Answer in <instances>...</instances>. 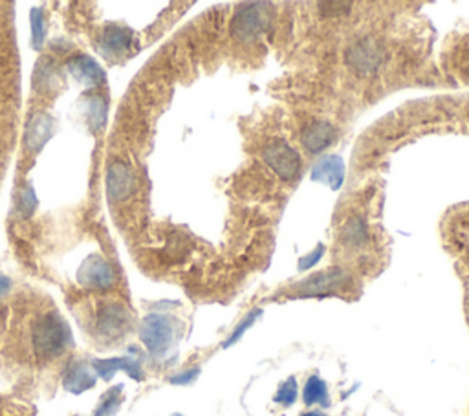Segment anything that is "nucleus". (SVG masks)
Here are the masks:
<instances>
[{
    "label": "nucleus",
    "mask_w": 469,
    "mask_h": 416,
    "mask_svg": "<svg viewBox=\"0 0 469 416\" xmlns=\"http://www.w3.org/2000/svg\"><path fill=\"white\" fill-rule=\"evenodd\" d=\"M134 316L121 301H105L98 308L94 332L101 342H119L132 330Z\"/></svg>",
    "instance_id": "obj_2"
},
{
    "label": "nucleus",
    "mask_w": 469,
    "mask_h": 416,
    "mask_svg": "<svg viewBox=\"0 0 469 416\" xmlns=\"http://www.w3.org/2000/svg\"><path fill=\"white\" fill-rule=\"evenodd\" d=\"M300 416H326V415H324V412H321V411H308V412H303Z\"/></svg>",
    "instance_id": "obj_30"
},
{
    "label": "nucleus",
    "mask_w": 469,
    "mask_h": 416,
    "mask_svg": "<svg viewBox=\"0 0 469 416\" xmlns=\"http://www.w3.org/2000/svg\"><path fill=\"white\" fill-rule=\"evenodd\" d=\"M260 313H263V310H251V312L248 313V316H246L244 319H242V321L239 323V327L234 328V332L231 334L230 336V339H227V342L224 343V346L225 349H227V346H231L233 345V343H237L240 339V337H242V334L246 332V330H248L249 327H251V325H253L255 323V319L258 318V316H260Z\"/></svg>",
    "instance_id": "obj_25"
},
{
    "label": "nucleus",
    "mask_w": 469,
    "mask_h": 416,
    "mask_svg": "<svg viewBox=\"0 0 469 416\" xmlns=\"http://www.w3.org/2000/svg\"><path fill=\"white\" fill-rule=\"evenodd\" d=\"M95 382H98V375H95V370L92 369V365L85 363V361H74L65 372L62 387H65L68 393L81 394L94 387Z\"/></svg>",
    "instance_id": "obj_17"
},
{
    "label": "nucleus",
    "mask_w": 469,
    "mask_h": 416,
    "mask_svg": "<svg viewBox=\"0 0 469 416\" xmlns=\"http://www.w3.org/2000/svg\"><path fill=\"white\" fill-rule=\"evenodd\" d=\"M341 239L348 248H363L369 242V228H366L365 220L359 219V216L348 220L341 231Z\"/></svg>",
    "instance_id": "obj_19"
},
{
    "label": "nucleus",
    "mask_w": 469,
    "mask_h": 416,
    "mask_svg": "<svg viewBox=\"0 0 469 416\" xmlns=\"http://www.w3.org/2000/svg\"><path fill=\"white\" fill-rule=\"evenodd\" d=\"M11 286H13V281H11L10 277L4 275V273L0 271V301L4 299L6 295L10 294Z\"/></svg>",
    "instance_id": "obj_29"
},
{
    "label": "nucleus",
    "mask_w": 469,
    "mask_h": 416,
    "mask_svg": "<svg viewBox=\"0 0 469 416\" xmlns=\"http://www.w3.org/2000/svg\"><path fill=\"white\" fill-rule=\"evenodd\" d=\"M272 6L266 2L244 4L231 20V35L237 41H255L272 24Z\"/></svg>",
    "instance_id": "obj_3"
},
{
    "label": "nucleus",
    "mask_w": 469,
    "mask_h": 416,
    "mask_svg": "<svg viewBox=\"0 0 469 416\" xmlns=\"http://www.w3.org/2000/svg\"><path fill=\"white\" fill-rule=\"evenodd\" d=\"M303 400L306 405H329V387L319 376H310L303 389Z\"/></svg>",
    "instance_id": "obj_20"
},
{
    "label": "nucleus",
    "mask_w": 469,
    "mask_h": 416,
    "mask_svg": "<svg viewBox=\"0 0 469 416\" xmlns=\"http://www.w3.org/2000/svg\"><path fill=\"white\" fill-rule=\"evenodd\" d=\"M29 28H32V48L35 52H41L46 42V15L41 8L29 10Z\"/></svg>",
    "instance_id": "obj_21"
},
{
    "label": "nucleus",
    "mask_w": 469,
    "mask_h": 416,
    "mask_svg": "<svg viewBox=\"0 0 469 416\" xmlns=\"http://www.w3.org/2000/svg\"><path fill=\"white\" fill-rule=\"evenodd\" d=\"M171 416H182V415H178V412H176V415H171Z\"/></svg>",
    "instance_id": "obj_31"
},
{
    "label": "nucleus",
    "mask_w": 469,
    "mask_h": 416,
    "mask_svg": "<svg viewBox=\"0 0 469 416\" xmlns=\"http://www.w3.org/2000/svg\"><path fill=\"white\" fill-rule=\"evenodd\" d=\"M57 122L52 114L35 112L29 117L26 131H24V147L32 155H37L44 149L48 141L55 134Z\"/></svg>",
    "instance_id": "obj_11"
},
{
    "label": "nucleus",
    "mask_w": 469,
    "mask_h": 416,
    "mask_svg": "<svg viewBox=\"0 0 469 416\" xmlns=\"http://www.w3.org/2000/svg\"><path fill=\"white\" fill-rule=\"evenodd\" d=\"M345 178V164L339 156H326L314 167L312 180L326 183L332 189H339Z\"/></svg>",
    "instance_id": "obj_18"
},
{
    "label": "nucleus",
    "mask_w": 469,
    "mask_h": 416,
    "mask_svg": "<svg viewBox=\"0 0 469 416\" xmlns=\"http://www.w3.org/2000/svg\"><path fill=\"white\" fill-rule=\"evenodd\" d=\"M324 253V246H317V249L315 252H312L310 255H306V257H303L299 261V270L305 271L308 270V268H312L315 264V262H319V259L323 257Z\"/></svg>",
    "instance_id": "obj_27"
},
{
    "label": "nucleus",
    "mask_w": 469,
    "mask_h": 416,
    "mask_svg": "<svg viewBox=\"0 0 469 416\" xmlns=\"http://www.w3.org/2000/svg\"><path fill=\"white\" fill-rule=\"evenodd\" d=\"M338 138V131L330 122L314 119L300 131V143L312 155H319L324 149H329Z\"/></svg>",
    "instance_id": "obj_13"
},
{
    "label": "nucleus",
    "mask_w": 469,
    "mask_h": 416,
    "mask_svg": "<svg viewBox=\"0 0 469 416\" xmlns=\"http://www.w3.org/2000/svg\"><path fill=\"white\" fill-rule=\"evenodd\" d=\"M140 339L152 356H164L174 345L176 327L173 318L165 313H149L140 327Z\"/></svg>",
    "instance_id": "obj_4"
},
{
    "label": "nucleus",
    "mask_w": 469,
    "mask_h": 416,
    "mask_svg": "<svg viewBox=\"0 0 469 416\" xmlns=\"http://www.w3.org/2000/svg\"><path fill=\"white\" fill-rule=\"evenodd\" d=\"M297 394H299V387H297V379L291 376V378H288L286 382H282L281 387H279L277 394H275V402L277 403H282V405H293L297 400Z\"/></svg>",
    "instance_id": "obj_24"
},
{
    "label": "nucleus",
    "mask_w": 469,
    "mask_h": 416,
    "mask_svg": "<svg viewBox=\"0 0 469 416\" xmlns=\"http://www.w3.org/2000/svg\"><path fill=\"white\" fill-rule=\"evenodd\" d=\"M198 375H200V369H198V367H194V369H189V370H185V372H180V375L173 376L169 382L173 385H189V384H192L194 379H197Z\"/></svg>",
    "instance_id": "obj_26"
},
{
    "label": "nucleus",
    "mask_w": 469,
    "mask_h": 416,
    "mask_svg": "<svg viewBox=\"0 0 469 416\" xmlns=\"http://www.w3.org/2000/svg\"><path fill=\"white\" fill-rule=\"evenodd\" d=\"M66 70L74 77V81L88 90L99 89L107 81L103 66L88 53H75L66 61Z\"/></svg>",
    "instance_id": "obj_10"
},
{
    "label": "nucleus",
    "mask_w": 469,
    "mask_h": 416,
    "mask_svg": "<svg viewBox=\"0 0 469 416\" xmlns=\"http://www.w3.org/2000/svg\"><path fill=\"white\" fill-rule=\"evenodd\" d=\"M136 189V176L131 165L123 160H112L105 174V191L112 204H119L132 197Z\"/></svg>",
    "instance_id": "obj_8"
},
{
    "label": "nucleus",
    "mask_w": 469,
    "mask_h": 416,
    "mask_svg": "<svg viewBox=\"0 0 469 416\" xmlns=\"http://www.w3.org/2000/svg\"><path fill=\"white\" fill-rule=\"evenodd\" d=\"M39 206L37 193L33 189L32 183H24L22 188L17 191V200H15V207L22 219H29L35 213Z\"/></svg>",
    "instance_id": "obj_22"
},
{
    "label": "nucleus",
    "mask_w": 469,
    "mask_h": 416,
    "mask_svg": "<svg viewBox=\"0 0 469 416\" xmlns=\"http://www.w3.org/2000/svg\"><path fill=\"white\" fill-rule=\"evenodd\" d=\"M33 90L41 96H53L65 83L61 74V68L55 63V59L50 56H43L35 65V70L32 75Z\"/></svg>",
    "instance_id": "obj_12"
},
{
    "label": "nucleus",
    "mask_w": 469,
    "mask_h": 416,
    "mask_svg": "<svg viewBox=\"0 0 469 416\" xmlns=\"http://www.w3.org/2000/svg\"><path fill=\"white\" fill-rule=\"evenodd\" d=\"M72 345V330L61 313L48 312L33 323L32 346L35 356L41 360H53L57 356L65 354Z\"/></svg>",
    "instance_id": "obj_1"
},
{
    "label": "nucleus",
    "mask_w": 469,
    "mask_h": 416,
    "mask_svg": "<svg viewBox=\"0 0 469 416\" xmlns=\"http://www.w3.org/2000/svg\"><path fill=\"white\" fill-rule=\"evenodd\" d=\"M134 32L123 24H107L99 35L98 50L107 61H119L131 56Z\"/></svg>",
    "instance_id": "obj_9"
},
{
    "label": "nucleus",
    "mask_w": 469,
    "mask_h": 416,
    "mask_svg": "<svg viewBox=\"0 0 469 416\" xmlns=\"http://www.w3.org/2000/svg\"><path fill=\"white\" fill-rule=\"evenodd\" d=\"M263 158L267 167L286 182L299 176L300 169H303V160H300L299 152L281 140L267 143L263 150Z\"/></svg>",
    "instance_id": "obj_7"
},
{
    "label": "nucleus",
    "mask_w": 469,
    "mask_h": 416,
    "mask_svg": "<svg viewBox=\"0 0 469 416\" xmlns=\"http://www.w3.org/2000/svg\"><path fill=\"white\" fill-rule=\"evenodd\" d=\"M323 8H330V10H326L324 13L329 15H343L347 13L348 8H350V4H345V2H323Z\"/></svg>",
    "instance_id": "obj_28"
},
{
    "label": "nucleus",
    "mask_w": 469,
    "mask_h": 416,
    "mask_svg": "<svg viewBox=\"0 0 469 416\" xmlns=\"http://www.w3.org/2000/svg\"><path fill=\"white\" fill-rule=\"evenodd\" d=\"M123 385H117L112 387L110 391L105 393V396L101 398L99 405L95 407V411L92 416H114L119 409V405L123 403Z\"/></svg>",
    "instance_id": "obj_23"
},
{
    "label": "nucleus",
    "mask_w": 469,
    "mask_h": 416,
    "mask_svg": "<svg viewBox=\"0 0 469 416\" xmlns=\"http://www.w3.org/2000/svg\"><path fill=\"white\" fill-rule=\"evenodd\" d=\"M75 277H77V282L86 290L105 292L117 285L116 268L108 262V259H105L99 253L88 255L85 261L81 262Z\"/></svg>",
    "instance_id": "obj_6"
},
{
    "label": "nucleus",
    "mask_w": 469,
    "mask_h": 416,
    "mask_svg": "<svg viewBox=\"0 0 469 416\" xmlns=\"http://www.w3.org/2000/svg\"><path fill=\"white\" fill-rule=\"evenodd\" d=\"M347 271L341 270V268H330V270H324L321 273L308 277L297 288H299L300 295H321L343 286L347 282Z\"/></svg>",
    "instance_id": "obj_15"
},
{
    "label": "nucleus",
    "mask_w": 469,
    "mask_h": 416,
    "mask_svg": "<svg viewBox=\"0 0 469 416\" xmlns=\"http://www.w3.org/2000/svg\"><path fill=\"white\" fill-rule=\"evenodd\" d=\"M77 108H79L81 116L85 117V123L90 132L99 134L103 131L108 116V103L103 96H86L77 103Z\"/></svg>",
    "instance_id": "obj_16"
},
{
    "label": "nucleus",
    "mask_w": 469,
    "mask_h": 416,
    "mask_svg": "<svg viewBox=\"0 0 469 416\" xmlns=\"http://www.w3.org/2000/svg\"><path fill=\"white\" fill-rule=\"evenodd\" d=\"M385 50L374 37H357L345 50V63L348 68L362 75L374 74L383 65Z\"/></svg>",
    "instance_id": "obj_5"
},
{
    "label": "nucleus",
    "mask_w": 469,
    "mask_h": 416,
    "mask_svg": "<svg viewBox=\"0 0 469 416\" xmlns=\"http://www.w3.org/2000/svg\"><path fill=\"white\" fill-rule=\"evenodd\" d=\"M92 369L95 370L98 378H103L105 382L112 379V376L119 370L127 372L132 379L141 382L143 379V370H141V361L138 358L131 356H121V358H108V360H94Z\"/></svg>",
    "instance_id": "obj_14"
}]
</instances>
